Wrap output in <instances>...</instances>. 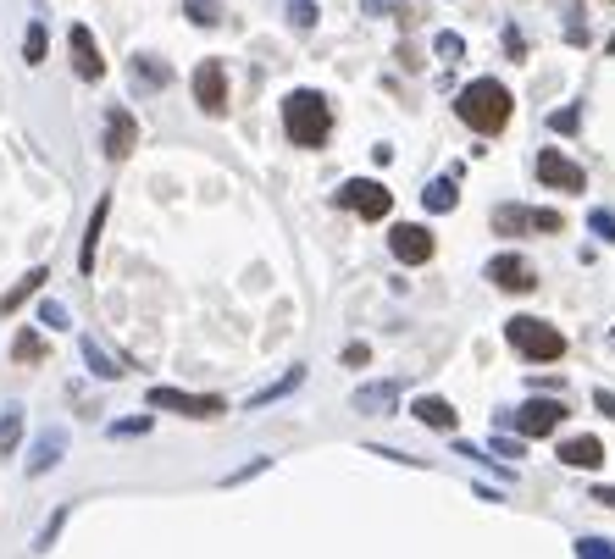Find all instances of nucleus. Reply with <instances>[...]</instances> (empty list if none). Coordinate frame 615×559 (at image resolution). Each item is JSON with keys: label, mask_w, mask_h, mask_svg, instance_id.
<instances>
[{"label": "nucleus", "mask_w": 615, "mask_h": 559, "mask_svg": "<svg viewBox=\"0 0 615 559\" xmlns=\"http://www.w3.org/2000/svg\"><path fill=\"white\" fill-rule=\"evenodd\" d=\"M588 222H593V233H599V238H615V216L610 211H593Z\"/></svg>", "instance_id": "35"}, {"label": "nucleus", "mask_w": 615, "mask_h": 559, "mask_svg": "<svg viewBox=\"0 0 615 559\" xmlns=\"http://www.w3.org/2000/svg\"><path fill=\"white\" fill-rule=\"evenodd\" d=\"M189 6V23H200V28H217L222 23V6L217 0H183Z\"/></svg>", "instance_id": "26"}, {"label": "nucleus", "mask_w": 615, "mask_h": 559, "mask_svg": "<svg viewBox=\"0 0 615 559\" xmlns=\"http://www.w3.org/2000/svg\"><path fill=\"white\" fill-rule=\"evenodd\" d=\"M61 449H67V438H61V432H45V438L34 443V454H28V476H45L50 465L61 460Z\"/></svg>", "instance_id": "19"}, {"label": "nucleus", "mask_w": 615, "mask_h": 559, "mask_svg": "<svg viewBox=\"0 0 615 559\" xmlns=\"http://www.w3.org/2000/svg\"><path fill=\"white\" fill-rule=\"evenodd\" d=\"M106 216H111V200H100L89 211V233H84V250H78V272H95V250H100V233H106Z\"/></svg>", "instance_id": "16"}, {"label": "nucleus", "mask_w": 615, "mask_h": 559, "mask_svg": "<svg viewBox=\"0 0 615 559\" xmlns=\"http://www.w3.org/2000/svg\"><path fill=\"white\" fill-rule=\"evenodd\" d=\"M549 128H555V133H571V128H577V111H555V117H549Z\"/></svg>", "instance_id": "37"}, {"label": "nucleus", "mask_w": 615, "mask_h": 559, "mask_svg": "<svg viewBox=\"0 0 615 559\" xmlns=\"http://www.w3.org/2000/svg\"><path fill=\"white\" fill-rule=\"evenodd\" d=\"M505 50H510V56H527V39H521L516 28H510V34H505Z\"/></svg>", "instance_id": "40"}, {"label": "nucleus", "mask_w": 615, "mask_h": 559, "mask_svg": "<svg viewBox=\"0 0 615 559\" xmlns=\"http://www.w3.org/2000/svg\"><path fill=\"white\" fill-rule=\"evenodd\" d=\"M388 250H394V261L422 266V261H433V233H427L422 222H394V233H388Z\"/></svg>", "instance_id": "11"}, {"label": "nucleus", "mask_w": 615, "mask_h": 559, "mask_svg": "<svg viewBox=\"0 0 615 559\" xmlns=\"http://www.w3.org/2000/svg\"><path fill=\"white\" fill-rule=\"evenodd\" d=\"M538 183L543 189H566V194H582L588 189V172L571 161V155H560V150H543L538 155Z\"/></svg>", "instance_id": "9"}, {"label": "nucleus", "mask_w": 615, "mask_h": 559, "mask_svg": "<svg viewBox=\"0 0 615 559\" xmlns=\"http://www.w3.org/2000/svg\"><path fill=\"white\" fill-rule=\"evenodd\" d=\"M510 421H516L521 438H549V432H560V421H566V405H560V399H527Z\"/></svg>", "instance_id": "8"}, {"label": "nucleus", "mask_w": 615, "mask_h": 559, "mask_svg": "<svg viewBox=\"0 0 615 559\" xmlns=\"http://www.w3.org/2000/svg\"><path fill=\"white\" fill-rule=\"evenodd\" d=\"M67 515H73V504H61V510L45 521V532H39V554H45V548L56 543V532H61V526H67Z\"/></svg>", "instance_id": "30"}, {"label": "nucleus", "mask_w": 615, "mask_h": 559, "mask_svg": "<svg viewBox=\"0 0 615 559\" xmlns=\"http://www.w3.org/2000/svg\"><path fill=\"white\" fill-rule=\"evenodd\" d=\"M577 559H615L610 537H577Z\"/></svg>", "instance_id": "27"}, {"label": "nucleus", "mask_w": 615, "mask_h": 559, "mask_svg": "<svg viewBox=\"0 0 615 559\" xmlns=\"http://www.w3.org/2000/svg\"><path fill=\"white\" fill-rule=\"evenodd\" d=\"M12 360H17V366H28V360H45V338H39V333H17Z\"/></svg>", "instance_id": "24"}, {"label": "nucleus", "mask_w": 615, "mask_h": 559, "mask_svg": "<svg viewBox=\"0 0 615 559\" xmlns=\"http://www.w3.org/2000/svg\"><path fill=\"white\" fill-rule=\"evenodd\" d=\"M39 322H45V327H67V305L45 299V305H39Z\"/></svg>", "instance_id": "32"}, {"label": "nucleus", "mask_w": 615, "mask_h": 559, "mask_svg": "<svg viewBox=\"0 0 615 559\" xmlns=\"http://www.w3.org/2000/svg\"><path fill=\"white\" fill-rule=\"evenodd\" d=\"M366 360H372V349H366V344H350V349H344V366H366Z\"/></svg>", "instance_id": "38"}, {"label": "nucleus", "mask_w": 615, "mask_h": 559, "mask_svg": "<svg viewBox=\"0 0 615 559\" xmlns=\"http://www.w3.org/2000/svg\"><path fill=\"white\" fill-rule=\"evenodd\" d=\"M23 56H28V67H34V61H45V23H28V34H23Z\"/></svg>", "instance_id": "29"}, {"label": "nucleus", "mask_w": 615, "mask_h": 559, "mask_svg": "<svg viewBox=\"0 0 615 559\" xmlns=\"http://www.w3.org/2000/svg\"><path fill=\"white\" fill-rule=\"evenodd\" d=\"M394 405H399V382H372V388L355 393V410H361V416H388Z\"/></svg>", "instance_id": "15"}, {"label": "nucleus", "mask_w": 615, "mask_h": 559, "mask_svg": "<svg viewBox=\"0 0 615 559\" xmlns=\"http://www.w3.org/2000/svg\"><path fill=\"white\" fill-rule=\"evenodd\" d=\"M300 382H305V366H294V371H283V377H278V382H272V388H261V393H255L250 405H266V399H278V393H289V388H300Z\"/></svg>", "instance_id": "25"}, {"label": "nucleus", "mask_w": 615, "mask_h": 559, "mask_svg": "<svg viewBox=\"0 0 615 559\" xmlns=\"http://www.w3.org/2000/svg\"><path fill=\"white\" fill-rule=\"evenodd\" d=\"M610 344H615V333H610Z\"/></svg>", "instance_id": "43"}, {"label": "nucleus", "mask_w": 615, "mask_h": 559, "mask_svg": "<svg viewBox=\"0 0 615 559\" xmlns=\"http://www.w3.org/2000/svg\"><path fill=\"white\" fill-rule=\"evenodd\" d=\"M455 178H438V183H427V194H422V205L427 211H455Z\"/></svg>", "instance_id": "23"}, {"label": "nucleus", "mask_w": 615, "mask_h": 559, "mask_svg": "<svg viewBox=\"0 0 615 559\" xmlns=\"http://www.w3.org/2000/svg\"><path fill=\"white\" fill-rule=\"evenodd\" d=\"M593 504H610L615 510V488H593Z\"/></svg>", "instance_id": "41"}, {"label": "nucleus", "mask_w": 615, "mask_h": 559, "mask_svg": "<svg viewBox=\"0 0 615 559\" xmlns=\"http://www.w3.org/2000/svg\"><path fill=\"white\" fill-rule=\"evenodd\" d=\"M45 277H50V272H45V266H34V272H28V277H23V283H17V288H12V294H0V316H12V310H17V305H23V299H28V294H39V283H45Z\"/></svg>", "instance_id": "22"}, {"label": "nucleus", "mask_w": 615, "mask_h": 559, "mask_svg": "<svg viewBox=\"0 0 615 559\" xmlns=\"http://www.w3.org/2000/svg\"><path fill=\"white\" fill-rule=\"evenodd\" d=\"M289 23L300 28V34H311L316 28V0H289Z\"/></svg>", "instance_id": "28"}, {"label": "nucleus", "mask_w": 615, "mask_h": 559, "mask_svg": "<svg viewBox=\"0 0 615 559\" xmlns=\"http://www.w3.org/2000/svg\"><path fill=\"white\" fill-rule=\"evenodd\" d=\"M505 338H510V349H516L521 360H560L566 355V338H560V327H549V322H538V316H510L505 322Z\"/></svg>", "instance_id": "3"}, {"label": "nucleus", "mask_w": 615, "mask_h": 559, "mask_svg": "<svg viewBox=\"0 0 615 559\" xmlns=\"http://www.w3.org/2000/svg\"><path fill=\"white\" fill-rule=\"evenodd\" d=\"M416 421H422V427H433V432H449L455 427V405H449V399H416Z\"/></svg>", "instance_id": "18"}, {"label": "nucleus", "mask_w": 615, "mask_h": 559, "mask_svg": "<svg viewBox=\"0 0 615 559\" xmlns=\"http://www.w3.org/2000/svg\"><path fill=\"white\" fill-rule=\"evenodd\" d=\"M139 432H150V416H133V421H117V427H111V438H139Z\"/></svg>", "instance_id": "33"}, {"label": "nucleus", "mask_w": 615, "mask_h": 559, "mask_svg": "<svg viewBox=\"0 0 615 559\" xmlns=\"http://www.w3.org/2000/svg\"><path fill=\"white\" fill-rule=\"evenodd\" d=\"M78 349H84V360H89V371H95V377H100V382H117V377H122V371H128V366H122V360H117V355H106V349H100V344H95V338H78Z\"/></svg>", "instance_id": "17"}, {"label": "nucleus", "mask_w": 615, "mask_h": 559, "mask_svg": "<svg viewBox=\"0 0 615 559\" xmlns=\"http://www.w3.org/2000/svg\"><path fill=\"white\" fill-rule=\"evenodd\" d=\"M494 454H505V460H521V438H510V432H499V438H494Z\"/></svg>", "instance_id": "34"}, {"label": "nucleus", "mask_w": 615, "mask_h": 559, "mask_svg": "<svg viewBox=\"0 0 615 559\" xmlns=\"http://www.w3.org/2000/svg\"><path fill=\"white\" fill-rule=\"evenodd\" d=\"M338 205L355 211V216H366V222H383V216L394 211V194H388L377 178H350L344 189H338Z\"/></svg>", "instance_id": "5"}, {"label": "nucleus", "mask_w": 615, "mask_h": 559, "mask_svg": "<svg viewBox=\"0 0 615 559\" xmlns=\"http://www.w3.org/2000/svg\"><path fill=\"white\" fill-rule=\"evenodd\" d=\"M194 106H200L205 117H222V111H228V67H222V61H200V67H194Z\"/></svg>", "instance_id": "6"}, {"label": "nucleus", "mask_w": 615, "mask_h": 559, "mask_svg": "<svg viewBox=\"0 0 615 559\" xmlns=\"http://www.w3.org/2000/svg\"><path fill=\"white\" fill-rule=\"evenodd\" d=\"M560 460H566L571 471H599V465H604V443L588 438V432H582V438H566V443H560Z\"/></svg>", "instance_id": "14"}, {"label": "nucleus", "mask_w": 615, "mask_h": 559, "mask_svg": "<svg viewBox=\"0 0 615 559\" xmlns=\"http://www.w3.org/2000/svg\"><path fill=\"white\" fill-rule=\"evenodd\" d=\"M133 78H139V89H167L172 84V67L156 56H133Z\"/></svg>", "instance_id": "20"}, {"label": "nucleus", "mask_w": 615, "mask_h": 559, "mask_svg": "<svg viewBox=\"0 0 615 559\" xmlns=\"http://www.w3.org/2000/svg\"><path fill=\"white\" fill-rule=\"evenodd\" d=\"M266 465H272V460H250V465H244V471H233V476H228V488H233V482H250V476H261Z\"/></svg>", "instance_id": "36"}, {"label": "nucleus", "mask_w": 615, "mask_h": 559, "mask_svg": "<svg viewBox=\"0 0 615 559\" xmlns=\"http://www.w3.org/2000/svg\"><path fill=\"white\" fill-rule=\"evenodd\" d=\"M510 106H516V100H510V89L499 84V78H477V84H466L455 95V117L466 122L471 133H499L510 122Z\"/></svg>", "instance_id": "1"}, {"label": "nucleus", "mask_w": 615, "mask_h": 559, "mask_svg": "<svg viewBox=\"0 0 615 559\" xmlns=\"http://www.w3.org/2000/svg\"><path fill=\"white\" fill-rule=\"evenodd\" d=\"M133 144H139V122H133L122 106H111L106 111V155L122 161V155H133Z\"/></svg>", "instance_id": "13"}, {"label": "nucleus", "mask_w": 615, "mask_h": 559, "mask_svg": "<svg viewBox=\"0 0 615 559\" xmlns=\"http://www.w3.org/2000/svg\"><path fill=\"white\" fill-rule=\"evenodd\" d=\"M150 410H172V416H189V421H217L222 399L217 393H183V388H150Z\"/></svg>", "instance_id": "4"}, {"label": "nucleus", "mask_w": 615, "mask_h": 559, "mask_svg": "<svg viewBox=\"0 0 615 559\" xmlns=\"http://www.w3.org/2000/svg\"><path fill=\"white\" fill-rule=\"evenodd\" d=\"M560 211H527V205H499L494 211V233H560Z\"/></svg>", "instance_id": "7"}, {"label": "nucleus", "mask_w": 615, "mask_h": 559, "mask_svg": "<svg viewBox=\"0 0 615 559\" xmlns=\"http://www.w3.org/2000/svg\"><path fill=\"white\" fill-rule=\"evenodd\" d=\"M593 405H599V416H610V421H615V393H610V388L593 393Z\"/></svg>", "instance_id": "39"}, {"label": "nucleus", "mask_w": 615, "mask_h": 559, "mask_svg": "<svg viewBox=\"0 0 615 559\" xmlns=\"http://www.w3.org/2000/svg\"><path fill=\"white\" fill-rule=\"evenodd\" d=\"M67 56H73V72L84 78V84H100V78H106V61H100V45H95V34H89L84 23H73V28H67Z\"/></svg>", "instance_id": "10"}, {"label": "nucleus", "mask_w": 615, "mask_h": 559, "mask_svg": "<svg viewBox=\"0 0 615 559\" xmlns=\"http://www.w3.org/2000/svg\"><path fill=\"white\" fill-rule=\"evenodd\" d=\"M17 443H23V410L6 405V410H0V460H12Z\"/></svg>", "instance_id": "21"}, {"label": "nucleus", "mask_w": 615, "mask_h": 559, "mask_svg": "<svg viewBox=\"0 0 615 559\" xmlns=\"http://www.w3.org/2000/svg\"><path fill=\"white\" fill-rule=\"evenodd\" d=\"M610 56H615V34H610Z\"/></svg>", "instance_id": "42"}, {"label": "nucleus", "mask_w": 615, "mask_h": 559, "mask_svg": "<svg viewBox=\"0 0 615 559\" xmlns=\"http://www.w3.org/2000/svg\"><path fill=\"white\" fill-rule=\"evenodd\" d=\"M283 128H289V139L300 144V150H322V144L333 139V106H327L316 89H294V95L283 100Z\"/></svg>", "instance_id": "2"}, {"label": "nucleus", "mask_w": 615, "mask_h": 559, "mask_svg": "<svg viewBox=\"0 0 615 559\" xmlns=\"http://www.w3.org/2000/svg\"><path fill=\"white\" fill-rule=\"evenodd\" d=\"M433 50H438V56H444V61H460V56H466V45H460V34H438V39H433Z\"/></svg>", "instance_id": "31"}, {"label": "nucleus", "mask_w": 615, "mask_h": 559, "mask_svg": "<svg viewBox=\"0 0 615 559\" xmlns=\"http://www.w3.org/2000/svg\"><path fill=\"white\" fill-rule=\"evenodd\" d=\"M488 283L505 288V294H527V288H538V272H532V261H521V255H494V261H488Z\"/></svg>", "instance_id": "12"}]
</instances>
